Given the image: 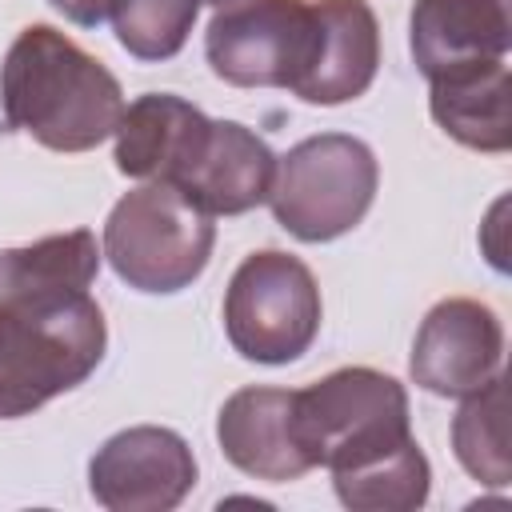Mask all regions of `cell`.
<instances>
[{"mask_svg": "<svg viewBox=\"0 0 512 512\" xmlns=\"http://www.w3.org/2000/svg\"><path fill=\"white\" fill-rule=\"evenodd\" d=\"M212 120L172 96V92H148L124 104V116L116 124V168L144 184H180L192 160L200 156L208 140Z\"/></svg>", "mask_w": 512, "mask_h": 512, "instance_id": "10", "label": "cell"}, {"mask_svg": "<svg viewBox=\"0 0 512 512\" xmlns=\"http://www.w3.org/2000/svg\"><path fill=\"white\" fill-rule=\"evenodd\" d=\"M216 440L228 464H236L244 476L256 480H300L312 472V460L304 456L296 440L292 420V392L288 388H240L224 400L216 416Z\"/></svg>", "mask_w": 512, "mask_h": 512, "instance_id": "13", "label": "cell"}, {"mask_svg": "<svg viewBox=\"0 0 512 512\" xmlns=\"http://www.w3.org/2000/svg\"><path fill=\"white\" fill-rule=\"evenodd\" d=\"M212 244V216L172 184L132 188L104 220V256L112 272L148 296L188 288L208 268Z\"/></svg>", "mask_w": 512, "mask_h": 512, "instance_id": "2", "label": "cell"}, {"mask_svg": "<svg viewBox=\"0 0 512 512\" xmlns=\"http://www.w3.org/2000/svg\"><path fill=\"white\" fill-rule=\"evenodd\" d=\"M100 272V248L88 228L56 232L0 252V308L52 312L88 296Z\"/></svg>", "mask_w": 512, "mask_h": 512, "instance_id": "14", "label": "cell"}, {"mask_svg": "<svg viewBox=\"0 0 512 512\" xmlns=\"http://www.w3.org/2000/svg\"><path fill=\"white\" fill-rule=\"evenodd\" d=\"M500 360H504L500 316L472 296H448L432 304L428 316L420 320L408 372L424 392L464 400L500 372Z\"/></svg>", "mask_w": 512, "mask_h": 512, "instance_id": "9", "label": "cell"}, {"mask_svg": "<svg viewBox=\"0 0 512 512\" xmlns=\"http://www.w3.org/2000/svg\"><path fill=\"white\" fill-rule=\"evenodd\" d=\"M452 452L460 468L488 484L504 488L512 480V460H508V380L496 372L480 392L464 396L456 420H452Z\"/></svg>", "mask_w": 512, "mask_h": 512, "instance_id": "18", "label": "cell"}, {"mask_svg": "<svg viewBox=\"0 0 512 512\" xmlns=\"http://www.w3.org/2000/svg\"><path fill=\"white\" fill-rule=\"evenodd\" d=\"M432 120L472 152H508L512 148V112H508V60H484L448 76L428 80Z\"/></svg>", "mask_w": 512, "mask_h": 512, "instance_id": "16", "label": "cell"}, {"mask_svg": "<svg viewBox=\"0 0 512 512\" xmlns=\"http://www.w3.org/2000/svg\"><path fill=\"white\" fill-rule=\"evenodd\" d=\"M332 488L352 512H412L428 500L432 468L416 436H408L368 460L332 468Z\"/></svg>", "mask_w": 512, "mask_h": 512, "instance_id": "17", "label": "cell"}, {"mask_svg": "<svg viewBox=\"0 0 512 512\" xmlns=\"http://www.w3.org/2000/svg\"><path fill=\"white\" fill-rule=\"evenodd\" d=\"M0 108L8 128L52 152L104 144L124 116L120 80L52 24H28L0 64Z\"/></svg>", "mask_w": 512, "mask_h": 512, "instance_id": "1", "label": "cell"}, {"mask_svg": "<svg viewBox=\"0 0 512 512\" xmlns=\"http://www.w3.org/2000/svg\"><path fill=\"white\" fill-rule=\"evenodd\" d=\"M196 484L188 440L160 424L108 436L88 464V492L108 512H168Z\"/></svg>", "mask_w": 512, "mask_h": 512, "instance_id": "8", "label": "cell"}, {"mask_svg": "<svg viewBox=\"0 0 512 512\" xmlns=\"http://www.w3.org/2000/svg\"><path fill=\"white\" fill-rule=\"evenodd\" d=\"M196 12L200 0H116L112 28L136 60H172L188 44Z\"/></svg>", "mask_w": 512, "mask_h": 512, "instance_id": "19", "label": "cell"}, {"mask_svg": "<svg viewBox=\"0 0 512 512\" xmlns=\"http://www.w3.org/2000/svg\"><path fill=\"white\" fill-rule=\"evenodd\" d=\"M64 20H72V24H80V28H96V24H104L108 16H112V4L116 0H48Z\"/></svg>", "mask_w": 512, "mask_h": 512, "instance_id": "20", "label": "cell"}, {"mask_svg": "<svg viewBox=\"0 0 512 512\" xmlns=\"http://www.w3.org/2000/svg\"><path fill=\"white\" fill-rule=\"evenodd\" d=\"M316 52L308 0H236L204 32L208 68L232 88H296Z\"/></svg>", "mask_w": 512, "mask_h": 512, "instance_id": "7", "label": "cell"}, {"mask_svg": "<svg viewBox=\"0 0 512 512\" xmlns=\"http://www.w3.org/2000/svg\"><path fill=\"white\" fill-rule=\"evenodd\" d=\"M296 440L312 468H348L412 436L408 392L376 368H336L292 392Z\"/></svg>", "mask_w": 512, "mask_h": 512, "instance_id": "5", "label": "cell"}, {"mask_svg": "<svg viewBox=\"0 0 512 512\" xmlns=\"http://www.w3.org/2000/svg\"><path fill=\"white\" fill-rule=\"evenodd\" d=\"M316 52L300 84L304 104H348L364 96L380 68V24L368 0H316Z\"/></svg>", "mask_w": 512, "mask_h": 512, "instance_id": "11", "label": "cell"}, {"mask_svg": "<svg viewBox=\"0 0 512 512\" xmlns=\"http://www.w3.org/2000/svg\"><path fill=\"white\" fill-rule=\"evenodd\" d=\"M204 4H216V8H224V4H236V0H204Z\"/></svg>", "mask_w": 512, "mask_h": 512, "instance_id": "21", "label": "cell"}, {"mask_svg": "<svg viewBox=\"0 0 512 512\" xmlns=\"http://www.w3.org/2000/svg\"><path fill=\"white\" fill-rule=\"evenodd\" d=\"M376 188L380 164L372 148L360 136L320 132L292 144L276 160L268 204L288 236L304 244H328L368 216Z\"/></svg>", "mask_w": 512, "mask_h": 512, "instance_id": "4", "label": "cell"}, {"mask_svg": "<svg viewBox=\"0 0 512 512\" xmlns=\"http://www.w3.org/2000/svg\"><path fill=\"white\" fill-rule=\"evenodd\" d=\"M104 348L108 328L92 296L52 312L0 308V420L28 416L84 384Z\"/></svg>", "mask_w": 512, "mask_h": 512, "instance_id": "3", "label": "cell"}, {"mask_svg": "<svg viewBox=\"0 0 512 512\" xmlns=\"http://www.w3.org/2000/svg\"><path fill=\"white\" fill-rule=\"evenodd\" d=\"M276 176L272 148L236 120H212L208 140L176 184L208 216H244L268 200Z\"/></svg>", "mask_w": 512, "mask_h": 512, "instance_id": "15", "label": "cell"}, {"mask_svg": "<svg viewBox=\"0 0 512 512\" xmlns=\"http://www.w3.org/2000/svg\"><path fill=\"white\" fill-rule=\"evenodd\" d=\"M320 312L312 268L280 248L244 256L224 292L228 344L256 364L300 360L320 332Z\"/></svg>", "mask_w": 512, "mask_h": 512, "instance_id": "6", "label": "cell"}, {"mask_svg": "<svg viewBox=\"0 0 512 512\" xmlns=\"http://www.w3.org/2000/svg\"><path fill=\"white\" fill-rule=\"evenodd\" d=\"M512 44L508 0H416L408 20V48L424 80L504 60Z\"/></svg>", "mask_w": 512, "mask_h": 512, "instance_id": "12", "label": "cell"}]
</instances>
